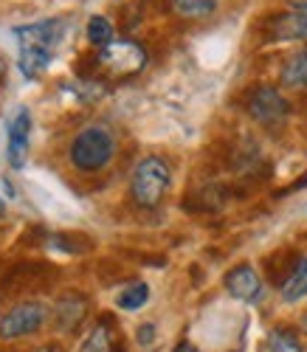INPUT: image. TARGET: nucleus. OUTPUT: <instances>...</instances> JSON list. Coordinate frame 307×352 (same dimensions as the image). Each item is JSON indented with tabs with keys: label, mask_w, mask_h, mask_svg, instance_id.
Here are the masks:
<instances>
[{
	"label": "nucleus",
	"mask_w": 307,
	"mask_h": 352,
	"mask_svg": "<svg viewBox=\"0 0 307 352\" xmlns=\"http://www.w3.org/2000/svg\"><path fill=\"white\" fill-rule=\"evenodd\" d=\"M96 63L110 79H130L138 71H144L147 51L136 40H113L110 45L99 48Z\"/></svg>",
	"instance_id": "4"
},
{
	"label": "nucleus",
	"mask_w": 307,
	"mask_h": 352,
	"mask_svg": "<svg viewBox=\"0 0 307 352\" xmlns=\"http://www.w3.org/2000/svg\"><path fill=\"white\" fill-rule=\"evenodd\" d=\"M45 307L37 305V302H25V305H17L12 307L3 318H0V336L3 338H23V336H32L43 327L45 321Z\"/></svg>",
	"instance_id": "6"
},
{
	"label": "nucleus",
	"mask_w": 307,
	"mask_h": 352,
	"mask_svg": "<svg viewBox=\"0 0 307 352\" xmlns=\"http://www.w3.org/2000/svg\"><path fill=\"white\" fill-rule=\"evenodd\" d=\"M248 113H251L254 122H260L265 127H279L290 113V102L282 96L279 87L260 85L248 96Z\"/></svg>",
	"instance_id": "5"
},
{
	"label": "nucleus",
	"mask_w": 307,
	"mask_h": 352,
	"mask_svg": "<svg viewBox=\"0 0 307 352\" xmlns=\"http://www.w3.org/2000/svg\"><path fill=\"white\" fill-rule=\"evenodd\" d=\"M3 79H6V63H3V56H0V85H3Z\"/></svg>",
	"instance_id": "21"
},
{
	"label": "nucleus",
	"mask_w": 307,
	"mask_h": 352,
	"mask_svg": "<svg viewBox=\"0 0 307 352\" xmlns=\"http://www.w3.org/2000/svg\"><path fill=\"white\" fill-rule=\"evenodd\" d=\"M268 349H271V352H304L301 344H299V338H296V333H290V330H285V327L273 330V333L268 336Z\"/></svg>",
	"instance_id": "17"
},
{
	"label": "nucleus",
	"mask_w": 307,
	"mask_h": 352,
	"mask_svg": "<svg viewBox=\"0 0 307 352\" xmlns=\"http://www.w3.org/2000/svg\"><path fill=\"white\" fill-rule=\"evenodd\" d=\"M87 316V299L79 296V293H68L56 302L54 307V324L59 333H74Z\"/></svg>",
	"instance_id": "10"
},
{
	"label": "nucleus",
	"mask_w": 307,
	"mask_h": 352,
	"mask_svg": "<svg viewBox=\"0 0 307 352\" xmlns=\"http://www.w3.org/2000/svg\"><path fill=\"white\" fill-rule=\"evenodd\" d=\"M226 290L240 302H257L262 296V279L251 265H237L226 274Z\"/></svg>",
	"instance_id": "9"
},
{
	"label": "nucleus",
	"mask_w": 307,
	"mask_h": 352,
	"mask_svg": "<svg viewBox=\"0 0 307 352\" xmlns=\"http://www.w3.org/2000/svg\"><path fill=\"white\" fill-rule=\"evenodd\" d=\"M172 9L180 17L200 20V17H209L214 9H218V0H172Z\"/></svg>",
	"instance_id": "16"
},
{
	"label": "nucleus",
	"mask_w": 307,
	"mask_h": 352,
	"mask_svg": "<svg viewBox=\"0 0 307 352\" xmlns=\"http://www.w3.org/2000/svg\"><path fill=\"white\" fill-rule=\"evenodd\" d=\"M34 352H63V349H59V344H43V346H37Z\"/></svg>",
	"instance_id": "19"
},
{
	"label": "nucleus",
	"mask_w": 307,
	"mask_h": 352,
	"mask_svg": "<svg viewBox=\"0 0 307 352\" xmlns=\"http://www.w3.org/2000/svg\"><path fill=\"white\" fill-rule=\"evenodd\" d=\"M28 133H32V113H28V107H17V113L9 119V141H6V161L12 169L25 166Z\"/></svg>",
	"instance_id": "8"
},
{
	"label": "nucleus",
	"mask_w": 307,
	"mask_h": 352,
	"mask_svg": "<svg viewBox=\"0 0 307 352\" xmlns=\"http://www.w3.org/2000/svg\"><path fill=\"white\" fill-rule=\"evenodd\" d=\"M17 43H20V71L28 79H37L48 65L51 56L65 34L63 20H40L14 28Z\"/></svg>",
	"instance_id": "1"
},
{
	"label": "nucleus",
	"mask_w": 307,
	"mask_h": 352,
	"mask_svg": "<svg viewBox=\"0 0 307 352\" xmlns=\"http://www.w3.org/2000/svg\"><path fill=\"white\" fill-rule=\"evenodd\" d=\"M147 299H149L147 282H133V285H127V287H121V293L116 296V305H118L121 310H138V307L147 305Z\"/></svg>",
	"instance_id": "14"
},
{
	"label": "nucleus",
	"mask_w": 307,
	"mask_h": 352,
	"mask_svg": "<svg viewBox=\"0 0 307 352\" xmlns=\"http://www.w3.org/2000/svg\"><path fill=\"white\" fill-rule=\"evenodd\" d=\"M271 40L273 43H299L307 40V0L290 6L288 12L271 20Z\"/></svg>",
	"instance_id": "7"
},
{
	"label": "nucleus",
	"mask_w": 307,
	"mask_h": 352,
	"mask_svg": "<svg viewBox=\"0 0 307 352\" xmlns=\"http://www.w3.org/2000/svg\"><path fill=\"white\" fill-rule=\"evenodd\" d=\"M85 34H87V43L90 45H96V48H105L113 43V25L107 17L102 14H94L87 20V28H85Z\"/></svg>",
	"instance_id": "15"
},
{
	"label": "nucleus",
	"mask_w": 307,
	"mask_h": 352,
	"mask_svg": "<svg viewBox=\"0 0 307 352\" xmlns=\"http://www.w3.org/2000/svg\"><path fill=\"white\" fill-rule=\"evenodd\" d=\"M0 214H3V200H0Z\"/></svg>",
	"instance_id": "23"
},
{
	"label": "nucleus",
	"mask_w": 307,
	"mask_h": 352,
	"mask_svg": "<svg viewBox=\"0 0 307 352\" xmlns=\"http://www.w3.org/2000/svg\"><path fill=\"white\" fill-rule=\"evenodd\" d=\"M279 79L285 87H290V91H307V45H301L296 54L288 56Z\"/></svg>",
	"instance_id": "11"
},
{
	"label": "nucleus",
	"mask_w": 307,
	"mask_h": 352,
	"mask_svg": "<svg viewBox=\"0 0 307 352\" xmlns=\"http://www.w3.org/2000/svg\"><path fill=\"white\" fill-rule=\"evenodd\" d=\"M152 338H156V327H152V324H141L138 327V341L141 344H152Z\"/></svg>",
	"instance_id": "18"
},
{
	"label": "nucleus",
	"mask_w": 307,
	"mask_h": 352,
	"mask_svg": "<svg viewBox=\"0 0 307 352\" xmlns=\"http://www.w3.org/2000/svg\"><path fill=\"white\" fill-rule=\"evenodd\" d=\"M301 330H304V333H307V313H304V316H301Z\"/></svg>",
	"instance_id": "22"
},
{
	"label": "nucleus",
	"mask_w": 307,
	"mask_h": 352,
	"mask_svg": "<svg viewBox=\"0 0 307 352\" xmlns=\"http://www.w3.org/2000/svg\"><path fill=\"white\" fill-rule=\"evenodd\" d=\"M282 299L285 302H299V299H304L307 296V256H301L299 262H296V268H293V274L282 282Z\"/></svg>",
	"instance_id": "12"
},
{
	"label": "nucleus",
	"mask_w": 307,
	"mask_h": 352,
	"mask_svg": "<svg viewBox=\"0 0 307 352\" xmlns=\"http://www.w3.org/2000/svg\"><path fill=\"white\" fill-rule=\"evenodd\" d=\"M107 324H110L107 318L102 321V324H96L94 333L85 338V344H82L79 352H116V341H113V333L116 330H110Z\"/></svg>",
	"instance_id": "13"
},
{
	"label": "nucleus",
	"mask_w": 307,
	"mask_h": 352,
	"mask_svg": "<svg viewBox=\"0 0 307 352\" xmlns=\"http://www.w3.org/2000/svg\"><path fill=\"white\" fill-rule=\"evenodd\" d=\"M113 155H116V138L102 124L85 127L74 138V144H71V161L82 172H99V169H105L113 161Z\"/></svg>",
	"instance_id": "3"
},
{
	"label": "nucleus",
	"mask_w": 307,
	"mask_h": 352,
	"mask_svg": "<svg viewBox=\"0 0 307 352\" xmlns=\"http://www.w3.org/2000/svg\"><path fill=\"white\" fill-rule=\"evenodd\" d=\"M175 352H198V349H195L192 344H178V349H175Z\"/></svg>",
	"instance_id": "20"
},
{
	"label": "nucleus",
	"mask_w": 307,
	"mask_h": 352,
	"mask_svg": "<svg viewBox=\"0 0 307 352\" xmlns=\"http://www.w3.org/2000/svg\"><path fill=\"white\" fill-rule=\"evenodd\" d=\"M172 186V169L164 158L149 155L144 161H138V166L133 169L130 178V195L141 209H156L161 206V200L167 197Z\"/></svg>",
	"instance_id": "2"
}]
</instances>
